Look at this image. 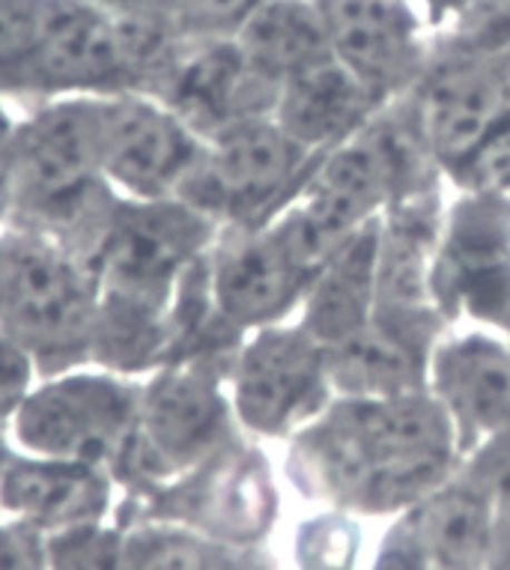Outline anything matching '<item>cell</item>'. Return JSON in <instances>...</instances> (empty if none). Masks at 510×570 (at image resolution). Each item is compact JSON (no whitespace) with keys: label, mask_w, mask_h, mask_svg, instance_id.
I'll return each instance as SVG.
<instances>
[{"label":"cell","mask_w":510,"mask_h":570,"mask_svg":"<svg viewBox=\"0 0 510 570\" xmlns=\"http://www.w3.org/2000/svg\"><path fill=\"white\" fill-rule=\"evenodd\" d=\"M120 195L99 161L96 96L30 105L16 131L12 230L90 257Z\"/></svg>","instance_id":"obj_1"},{"label":"cell","mask_w":510,"mask_h":570,"mask_svg":"<svg viewBox=\"0 0 510 570\" xmlns=\"http://www.w3.org/2000/svg\"><path fill=\"white\" fill-rule=\"evenodd\" d=\"M183 33L170 19H114L81 0H55L37 48L0 87L3 99L51 102L149 94Z\"/></svg>","instance_id":"obj_2"},{"label":"cell","mask_w":510,"mask_h":570,"mask_svg":"<svg viewBox=\"0 0 510 570\" xmlns=\"http://www.w3.org/2000/svg\"><path fill=\"white\" fill-rule=\"evenodd\" d=\"M325 481L362 502H400L442 475L451 424L418 394L346 397L307 442Z\"/></svg>","instance_id":"obj_3"},{"label":"cell","mask_w":510,"mask_h":570,"mask_svg":"<svg viewBox=\"0 0 510 570\" xmlns=\"http://www.w3.org/2000/svg\"><path fill=\"white\" fill-rule=\"evenodd\" d=\"M99 287L63 245L0 230V332L33 358L39 376L94 365Z\"/></svg>","instance_id":"obj_4"},{"label":"cell","mask_w":510,"mask_h":570,"mask_svg":"<svg viewBox=\"0 0 510 570\" xmlns=\"http://www.w3.org/2000/svg\"><path fill=\"white\" fill-rule=\"evenodd\" d=\"M140 376L81 365L39 376L7 424L10 449L114 469L140 410Z\"/></svg>","instance_id":"obj_5"},{"label":"cell","mask_w":510,"mask_h":570,"mask_svg":"<svg viewBox=\"0 0 510 570\" xmlns=\"http://www.w3.org/2000/svg\"><path fill=\"white\" fill-rule=\"evenodd\" d=\"M227 431V401L206 358H183L144 376L140 410L114 478L177 475L195 466Z\"/></svg>","instance_id":"obj_6"},{"label":"cell","mask_w":510,"mask_h":570,"mask_svg":"<svg viewBox=\"0 0 510 570\" xmlns=\"http://www.w3.org/2000/svg\"><path fill=\"white\" fill-rule=\"evenodd\" d=\"M305 150L272 117L248 120L204 140L179 200L218 227H261L293 186Z\"/></svg>","instance_id":"obj_7"},{"label":"cell","mask_w":510,"mask_h":570,"mask_svg":"<svg viewBox=\"0 0 510 570\" xmlns=\"http://www.w3.org/2000/svg\"><path fill=\"white\" fill-rule=\"evenodd\" d=\"M99 161L108 186L126 200L179 197L204 138L147 94L96 96Z\"/></svg>","instance_id":"obj_8"},{"label":"cell","mask_w":510,"mask_h":570,"mask_svg":"<svg viewBox=\"0 0 510 570\" xmlns=\"http://www.w3.org/2000/svg\"><path fill=\"white\" fill-rule=\"evenodd\" d=\"M281 85L257 72L231 37H183L147 96L204 140L275 114Z\"/></svg>","instance_id":"obj_9"},{"label":"cell","mask_w":510,"mask_h":570,"mask_svg":"<svg viewBox=\"0 0 510 570\" xmlns=\"http://www.w3.org/2000/svg\"><path fill=\"white\" fill-rule=\"evenodd\" d=\"M325 346L305 328L263 326L233 362V410L257 433H281L323 394Z\"/></svg>","instance_id":"obj_10"},{"label":"cell","mask_w":510,"mask_h":570,"mask_svg":"<svg viewBox=\"0 0 510 570\" xmlns=\"http://www.w3.org/2000/svg\"><path fill=\"white\" fill-rule=\"evenodd\" d=\"M206 284L215 314L231 328H263L296 302L307 275L272 225L218 227Z\"/></svg>","instance_id":"obj_11"},{"label":"cell","mask_w":510,"mask_h":570,"mask_svg":"<svg viewBox=\"0 0 510 570\" xmlns=\"http://www.w3.org/2000/svg\"><path fill=\"white\" fill-rule=\"evenodd\" d=\"M114 495V472L96 463L37 458L10 449L0 463V514L46 541L102 525Z\"/></svg>","instance_id":"obj_12"},{"label":"cell","mask_w":510,"mask_h":570,"mask_svg":"<svg viewBox=\"0 0 510 570\" xmlns=\"http://www.w3.org/2000/svg\"><path fill=\"white\" fill-rule=\"evenodd\" d=\"M332 55L373 96L421 69L418 16L406 0H316Z\"/></svg>","instance_id":"obj_13"},{"label":"cell","mask_w":510,"mask_h":570,"mask_svg":"<svg viewBox=\"0 0 510 570\" xmlns=\"http://www.w3.org/2000/svg\"><path fill=\"white\" fill-rule=\"evenodd\" d=\"M504 94V69L448 51L418 94V120L430 147L445 159H469L501 120Z\"/></svg>","instance_id":"obj_14"},{"label":"cell","mask_w":510,"mask_h":570,"mask_svg":"<svg viewBox=\"0 0 510 570\" xmlns=\"http://www.w3.org/2000/svg\"><path fill=\"white\" fill-rule=\"evenodd\" d=\"M373 99L376 96L332 55L281 85L272 120L307 150L346 138L355 122L364 120Z\"/></svg>","instance_id":"obj_15"},{"label":"cell","mask_w":510,"mask_h":570,"mask_svg":"<svg viewBox=\"0 0 510 570\" xmlns=\"http://www.w3.org/2000/svg\"><path fill=\"white\" fill-rule=\"evenodd\" d=\"M439 403L463 428L510 431V350L487 337H463L437 358Z\"/></svg>","instance_id":"obj_16"},{"label":"cell","mask_w":510,"mask_h":570,"mask_svg":"<svg viewBox=\"0 0 510 570\" xmlns=\"http://www.w3.org/2000/svg\"><path fill=\"white\" fill-rule=\"evenodd\" d=\"M380 248L376 225H364L316 272L320 281L307 302L302 328L323 346L337 344L371 323V302L380 284Z\"/></svg>","instance_id":"obj_17"},{"label":"cell","mask_w":510,"mask_h":570,"mask_svg":"<svg viewBox=\"0 0 510 570\" xmlns=\"http://www.w3.org/2000/svg\"><path fill=\"white\" fill-rule=\"evenodd\" d=\"M448 287L481 314L510 305V218L496 204L460 216L445 252Z\"/></svg>","instance_id":"obj_18"},{"label":"cell","mask_w":510,"mask_h":570,"mask_svg":"<svg viewBox=\"0 0 510 570\" xmlns=\"http://www.w3.org/2000/svg\"><path fill=\"white\" fill-rule=\"evenodd\" d=\"M233 39L251 66L275 85L332 57L316 0H263L236 28Z\"/></svg>","instance_id":"obj_19"},{"label":"cell","mask_w":510,"mask_h":570,"mask_svg":"<svg viewBox=\"0 0 510 570\" xmlns=\"http://www.w3.org/2000/svg\"><path fill=\"white\" fill-rule=\"evenodd\" d=\"M325 374L350 397H394L412 392L418 355L394 328L364 323L350 337L325 346Z\"/></svg>","instance_id":"obj_20"},{"label":"cell","mask_w":510,"mask_h":570,"mask_svg":"<svg viewBox=\"0 0 510 570\" xmlns=\"http://www.w3.org/2000/svg\"><path fill=\"white\" fill-rule=\"evenodd\" d=\"M490 505L481 490H448L418 514V541L439 564L469 570L490 538Z\"/></svg>","instance_id":"obj_21"},{"label":"cell","mask_w":510,"mask_h":570,"mask_svg":"<svg viewBox=\"0 0 510 570\" xmlns=\"http://www.w3.org/2000/svg\"><path fill=\"white\" fill-rule=\"evenodd\" d=\"M114 570H213L209 552L192 534L144 529L120 538Z\"/></svg>","instance_id":"obj_22"},{"label":"cell","mask_w":510,"mask_h":570,"mask_svg":"<svg viewBox=\"0 0 510 570\" xmlns=\"http://www.w3.org/2000/svg\"><path fill=\"white\" fill-rule=\"evenodd\" d=\"M451 51L508 69L510 66V0H469L457 19Z\"/></svg>","instance_id":"obj_23"},{"label":"cell","mask_w":510,"mask_h":570,"mask_svg":"<svg viewBox=\"0 0 510 570\" xmlns=\"http://www.w3.org/2000/svg\"><path fill=\"white\" fill-rule=\"evenodd\" d=\"M55 0H0V87L37 48Z\"/></svg>","instance_id":"obj_24"},{"label":"cell","mask_w":510,"mask_h":570,"mask_svg":"<svg viewBox=\"0 0 510 570\" xmlns=\"http://www.w3.org/2000/svg\"><path fill=\"white\" fill-rule=\"evenodd\" d=\"M263 0H167L183 37H231Z\"/></svg>","instance_id":"obj_25"},{"label":"cell","mask_w":510,"mask_h":570,"mask_svg":"<svg viewBox=\"0 0 510 570\" xmlns=\"http://www.w3.org/2000/svg\"><path fill=\"white\" fill-rule=\"evenodd\" d=\"M39 371L24 350L12 337L0 332V433L7 436V424L12 421L21 401L37 385Z\"/></svg>","instance_id":"obj_26"},{"label":"cell","mask_w":510,"mask_h":570,"mask_svg":"<svg viewBox=\"0 0 510 570\" xmlns=\"http://www.w3.org/2000/svg\"><path fill=\"white\" fill-rule=\"evenodd\" d=\"M465 161L483 191L492 197H510V122H496Z\"/></svg>","instance_id":"obj_27"},{"label":"cell","mask_w":510,"mask_h":570,"mask_svg":"<svg viewBox=\"0 0 510 570\" xmlns=\"http://www.w3.org/2000/svg\"><path fill=\"white\" fill-rule=\"evenodd\" d=\"M0 570H48V541L16 520H0Z\"/></svg>","instance_id":"obj_28"},{"label":"cell","mask_w":510,"mask_h":570,"mask_svg":"<svg viewBox=\"0 0 510 570\" xmlns=\"http://www.w3.org/2000/svg\"><path fill=\"white\" fill-rule=\"evenodd\" d=\"M481 495L490 505V514L510 525V433L501 436L483 460Z\"/></svg>","instance_id":"obj_29"},{"label":"cell","mask_w":510,"mask_h":570,"mask_svg":"<svg viewBox=\"0 0 510 570\" xmlns=\"http://www.w3.org/2000/svg\"><path fill=\"white\" fill-rule=\"evenodd\" d=\"M16 131L19 117H12L10 105L0 96V230L10 225L12 186H16Z\"/></svg>","instance_id":"obj_30"},{"label":"cell","mask_w":510,"mask_h":570,"mask_svg":"<svg viewBox=\"0 0 510 570\" xmlns=\"http://www.w3.org/2000/svg\"><path fill=\"white\" fill-rule=\"evenodd\" d=\"M81 3L108 12L114 19H170L167 0H81Z\"/></svg>","instance_id":"obj_31"},{"label":"cell","mask_w":510,"mask_h":570,"mask_svg":"<svg viewBox=\"0 0 510 570\" xmlns=\"http://www.w3.org/2000/svg\"><path fill=\"white\" fill-rule=\"evenodd\" d=\"M380 570H424L421 568V552L391 550L389 556L382 559Z\"/></svg>","instance_id":"obj_32"},{"label":"cell","mask_w":510,"mask_h":570,"mask_svg":"<svg viewBox=\"0 0 510 570\" xmlns=\"http://www.w3.org/2000/svg\"><path fill=\"white\" fill-rule=\"evenodd\" d=\"M421 3H424L430 10V16L439 21L448 19V16H457V19H460L465 7H469V0H421Z\"/></svg>","instance_id":"obj_33"},{"label":"cell","mask_w":510,"mask_h":570,"mask_svg":"<svg viewBox=\"0 0 510 570\" xmlns=\"http://www.w3.org/2000/svg\"><path fill=\"white\" fill-rule=\"evenodd\" d=\"M492 570H510V550L504 552V556H499V559H496Z\"/></svg>","instance_id":"obj_34"},{"label":"cell","mask_w":510,"mask_h":570,"mask_svg":"<svg viewBox=\"0 0 510 570\" xmlns=\"http://www.w3.org/2000/svg\"><path fill=\"white\" fill-rule=\"evenodd\" d=\"M10 454V442H7V436L0 433V463H3V458Z\"/></svg>","instance_id":"obj_35"}]
</instances>
